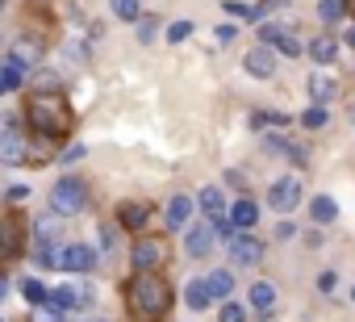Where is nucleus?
Instances as JSON below:
<instances>
[{
    "instance_id": "bb28decb",
    "label": "nucleus",
    "mask_w": 355,
    "mask_h": 322,
    "mask_svg": "<svg viewBox=\"0 0 355 322\" xmlns=\"http://www.w3.org/2000/svg\"><path fill=\"white\" fill-rule=\"evenodd\" d=\"M21 293H26V301H30V305H42V301H51L46 285H42V280H34V276H30V280L21 285Z\"/></svg>"
},
{
    "instance_id": "20e7f679",
    "label": "nucleus",
    "mask_w": 355,
    "mask_h": 322,
    "mask_svg": "<svg viewBox=\"0 0 355 322\" xmlns=\"http://www.w3.org/2000/svg\"><path fill=\"white\" fill-rule=\"evenodd\" d=\"M26 214L21 210H5V222H0V260H17L26 255Z\"/></svg>"
},
{
    "instance_id": "9b49d317",
    "label": "nucleus",
    "mask_w": 355,
    "mask_h": 322,
    "mask_svg": "<svg viewBox=\"0 0 355 322\" xmlns=\"http://www.w3.org/2000/svg\"><path fill=\"white\" fill-rule=\"evenodd\" d=\"M259 42H268L272 51H280V55H288V59H297V55H301V38H293V34H288V30H280V26H263Z\"/></svg>"
},
{
    "instance_id": "423d86ee",
    "label": "nucleus",
    "mask_w": 355,
    "mask_h": 322,
    "mask_svg": "<svg viewBox=\"0 0 355 322\" xmlns=\"http://www.w3.org/2000/svg\"><path fill=\"white\" fill-rule=\"evenodd\" d=\"M230 260H234L239 268H251V264L263 260V243H259L251 230H234V235H230Z\"/></svg>"
},
{
    "instance_id": "dca6fc26",
    "label": "nucleus",
    "mask_w": 355,
    "mask_h": 322,
    "mask_svg": "<svg viewBox=\"0 0 355 322\" xmlns=\"http://www.w3.org/2000/svg\"><path fill=\"white\" fill-rule=\"evenodd\" d=\"M26 84V67H17L13 59H5V63H0V96H5V92H17Z\"/></svg>"
},
{
    "instance_id": "393cba45",
    "label": "nucleus",
    "mask_w": 355,
    "mask_h": 322,
    "mask_svg": "<svg viewBox=\"0 0 355 322\" xmlns=\"http://www.w3.org/2000/svg\"><path fill=\"white\" fill-rule=\"evenodd\" d=\"M184 297H189V310H209V305H214V293L205 289V280H193Z\"/></svg>"
},
{
    "instance_id": "72a5a7b5",
    "label": "nucleus",
    "mask_w": 355,
    "mask_h": 322,
    "mask_svg": "<svg viewBox=\"0 0 355 322\" xmlns=\"http://www.w3.org/2000/svg\"><path fill=\"white\" fill-rule=\"evenodd\" d=\"M134 26H138V42H150V38L159 34V22H155V17H138Z\"/></svg>"
},
{
    "instance_id": "c03bdc74",
    "label": "nucleus",
    "mask_w": 355,
    "mask_h": 322,
    "mask_svg": "<svg viewBox=\"0 0 355 322\" xmlns=\"http://www.w3.org/2000/svg\"><path fill=\"white\" fill-rule=\"evenodd\" d=\"M134 322H146V318H134Z\"/></svg>"
},
{
    "instance_id": "0eeeda50",
    "label": "nucleus",
    "mask_w": 355,
    "mask_h": 322,
    "mask_svg": "<svg viewBox=\"0 0 355 322\" xmlns=\"http://www.w3.org/2000/svg\"><path fill=\"white\" fill-rule=\"evenodd\" d=\"M268 201H272V210L293 214V210L301 205V180H297V176H280V180L268 189Z\"/></svg>"
},
{
    "instance_id": "ddd939ff",
    "label": "nucleus",
    "mask_w": 355,
    "mask_h": 322,
    "mask_svg": "<svg viewBox=\"0 0 355 322\" xmlns=\"http://www.w3.org/2000/svg\"><path fill=\"white\" fill-rule=\"evenodd\" d=\"M201 210H205V218L218 226V235H226V197H222V189H205L201 193Z\"/></svg>"
},
{
    "instance_id": "f3484780",
    "label": "nucleus",
    "mask_w": 355,
    "mask_h": 322,
    "mask_svg": "<svg viewBox=\"0 0 355 322\" xmlns=\"http://www.w3.org/2000/svg\"><path fill=\"white\" fill-rule=\"evenodd\" d=\"M251 305H255V314H259V318H272V305H276V289H272L268 280H259V285L251 289Z\"/></svg>"
},
{
    "instance_id": "c756f323",
    "label": "nucleus",
    "mask_w": 355,
    "mask_h": 322,
    "mask_svg": "<svg viewBox=\"0 0 355 322\" xmlns=\"http://www.w3.org/2000/svg\"><path fill=\"white\" fill-rule=\"evenodd\" d=\"M343 13H347V9H343V0H322V5H318V17H322L326 26H334Z\"/></svg>"
},
{
    "instance_id": "2f4dec72",
    "label": "nucleus",
    "mask_w": 355,
    "mask_h": 322,
    "mask_svg": "<svg viewBox=\"0 0 355 322\" xmlns=\"http://www.w3.org/2000/svg\"><path fill=\"white\" fill-rule=\"evenodd\" d=\"M276 9H284V0H259V5L247 13V22H268V13H276Z\"/></svg>"
},
{
    "instance_id": "7c9ffc66",
    "label": "nucleus",
    "mask_w": 355,
    "mask_h": 322,
    "mask_svg": "<svg viewBox=\"0 0 355 322\" xmlns=\"http://www.w3.org/2000/svg\"><path fill=\"white\" fill-rule=\"evenodd\" d=\"M326 117H330V113H326L322 105H313V109H305V113H301V126H305V130H322V126H326Z\"/></svg>"
},
{
    "instance_id": "37998d69",
    "label": "nucleus",
    "mask_w": 355,
    "mask_h": 322,
    "mask_svg": "<svg viewBox=\"0 0 355 322\" xmlns=\"http://www.w3.org/2000/svg\"><path fill=\"white\" fill-rule=\"evenodd\" d=\"M347 42H351V46H355V26H351V30H347Z\"/></svg>"
},
{
    "instance_id": "4468645a",
    "label": "nucleus",
    "mask_w": 355,
    "mask_h": 322,
    "mask_svg": "<svg viewBox=\"0 0 355 322\" xmlns=\"http://www.w3.org/2000/svg\"><path fill=\"white\" fill-rule=\"evenodd\" d=\"M163 218H167V230H184L189 218H193V201L189 197H171L167 210H163Z\"/></svg>"
},
{
    "instance_id": "1a4fd4ad",
    "label": "nucleus",
    "mask_w": 355,
    "mask_h": 322,
    "mask_svg": "<svg viewBox=\"0 0 355 322\" xmlns=\"http://www.w3.org/2000/svg\"><path fill=\"white\" fill-rule=\"evenodd\" d=\"M214 243H218V226L205 218L201 226H193V230H189V243H184V251H189L193 260H201V255H209V251H214Z\"/></svg>"
},
{
    "instance_id": "a18cd8bd",
    "label": "nucleus",
    "mask_w": 355,
    "mask_h": 322,
    "mask_svg": "<svg viewBox=\"0 0 355 322\" xmlns=\"http://www.w3.org/2000/svg\"><path fill=\"white\" fill-rule=\"evenodd\" d=\"M0 9H5V0H0Z\"/></svg>"
},
{
    "instance_id": "9d476101",
    "label": "nucleus",
    "mask_w": 355,
    "mask_h": 322,
    "mask_svg": "<svg viewBox=\"0 0 355 322\" xmlns=\"http://www.w3.org/2000/svg\"><path fill=\"white\" fill-rule=\"evenodd\" d=\"M247 71L255 76V80H272L276 76V51L263 42V46H251L247 51Z\"/></svg>"
},
{
    "instance_id": "4be33fe9",
    "label": "nucleus",
    "mask_w": 355,
    "mask_h": 322,
    "mask_svg": "<svg viewBox=\"0 0 355 322\" xmlns=\"http://www.w3.org/2000/svg\"><path fill=\"white\" fill-rule=\"evenodd\" d=\"M334 92H338V84H334L330 76H322V71H313V76H309V96H313L318 105H322V101H330Z\"/></svg>"
},
{
    "instance_id": "f03ea898",
    "label": "nucleus",
    "mask_w": 355,
    "mask_h": 322,
    "mask_svg": "<svg viewBox=\"0 0 355 322\" xmlns=\"http://www.w3.org/2000/svg\"><path fill=\"white\" fill-rule=\"evenodd\" d=\"M26 121L42 138H67L71 126H76V113H71V105L59 88H46V92H34L26 101Z\"/></svg>"
},
{
    "instance_id": "6ab92c4d",
    "label": "nucleus",
    "mask_w": 355,
    "mask_h": 322,
    "mask_svg": "<svg viewBox=\"0 0 355 322\" xmlns=\"http://www.w3.org/2000/svg\"><path fill=\"white\" fill-rule=\"evenodd\" d=\"M309 218H313L318 226L334 222V218H338V205H334V197H313V201H309Z\"/></svg>"
},
{
    "instance_id": "f257e3e1",
    "label": "nucleus",
    "mask_w": 355,
    "mask_h": 322,
    "mask_svg": "<svg viewBox=\"0 0 355 322\" xmlns=\"http://www.w3.org/2000/svg\"><path fill=\"white\" fill-rule=\"evenodd\" d=\"M171 301H175V289H171V280L159 276V272H134V276L125 280V305H130L134 318L163 322L167 310H171Z\"/></svg>"
},
{
    "instance_id": "7ed1b4c3",
    "label": "nucleus",
    "mask_w": 355,
    "mask_h": 322,
    "mask_svg": "<svg viewBox=\"0 0 355 322\" xmlns=\"http://www.w3.org/2000/svg\"><path fill=\"white\" fill-rule=\"evenodd\" d=\"M84 205H88V189H84L80 176H63V180L51 189V210H55L59 218H71V214H80Z\"/></svg>"
},
{
    "instance_id": "412c9836",
    "label": "nucleus",
    "mask_w": 355,
    "mask_h": 322,
    "mask_svg": "<svg viewBox=\"0 0 355 322\" xmlns=\"http://www.w3.org/2000/svg\"><path fill=\"white\" fill-rule=\"evenodd\" d=\"M9 59H13L17 67H26V71H30V67H38V59H42V51H38V42H17Z\"/></svg>"
},
{
    "instance_id": "c9c22d12",
    "label": "nucleus",
    "mask_w": 355,
    "mask_h": 322,
    "mask_svg": "<svg viewBox=\"0 0 355 322\" xmlns=\"http://www.w3.org/2000/svg\"><path fill=\"white\" fill-rule=\"evenodd\" d=\"M263 151H276V155H288V138H280V134H268V138H263Z\"/></svg>"
},
{
    "instance_id": "cd10ccee",
    "label": "nucleus",
    "mask_w": 355,
    "mask_h": 322,
    "mask_svg": "<svg viewBox=\"0 0 355 322\" xmlns=\"http://www.w3.org/2000/svg\"><path fill=\"white\" fill-rule=\"evenodd\" d=\"M30 322H63V310H59L55 301H42V305H34Z\"/></svg>"
},
{
    "instance_id": "a19ab883",
    "label": "nucleus",
    "mask_w": 355,
    "mask_h": 322,
    "mask_svg": "<svg viewBox=\"0 0 355 322\" xmlns=\"http://www.w3.org/2000/svg\"><path fill=\"white\" fill-rule=\"evenodd\" d=\"M5 297H9V280H5V276H0V301H5Z\"/></svg>"
},
{
    "instance_id": "2eb2a0df",
    "label": "nucleus",
    "mask_w": 355,
    "mask_h": 322,
    "mask_svg": "<svg viewBox=\"0 0 355 322\" xmlns=\"http://www.w3.org/2000/svg\"><path fill=\"white\" fill-rule=\"evenodd\" d=\"M255 222H259V205L247 201V197H239V201L230 205V226H234V230H251Z\"/></svg>"
},
{
    "instance_id": "a878e982",
    "label": "nucleus",
    "mask_w": 355,
    "mask_h": 322,
    "mask_svg": "<svg viewBox=\"0 0 355 322\" xmlns=\"http://www.w3.org/2000/svg\"><path fill=\"white\" fill-rule=\"evenodd\" d=\"M34 235H38V247H55L51 239H59V214H55V218H42V222L34 226Z\"/></svg>"
},
{
    "instance_id": "c85d7f7f",
    "label": "nucleus",
    "mask_w": 355,
    "mask_h": 322,
    "mask_svg": "<svg viewBox=\"0 0 355 322\" xmlns=\"http://www.w3.org/2000/svg\"><path fill=\"white\" fill-rule=\"evenodd\" d=\"M109 5H113V13H117L121 22H138V17H142L138 0H109Z\"/></svg>"
},
{
    "instance_id": "e433bc0d",
    "label": "nucleus",
    "mask_w": 355,
    "mask_h": 322,
    "mask_svg": "<svg viewBox=\"0 0 355 322\" xmlns=\"http://www.w3.org/2000/svg\"><path fill=\"white\" fill-rule=\"evenodd\" d=\"M222 13H230V17H239V22H243V17L251 13V5H243V0H226V5H222Z\"/></svg>"
},
{
    "instance_id": "a211bd4d",
    "label": "nucleus",
    "mask_w": 355,
    "mask_h": 322,
    "mask_svg": "<svg viewBox=\"0 0 355 322\" xmlns=\"http://www.w3.org/2000/svg\"><path fill=\"white\" fill-rule=\"evenodd\" d=\"M309 55H313V63H322V67H326V63H334V59H338V42H334L330 34H322V38H313V42H309Z\"/></svg>"
},
{
    "instance_id": "473e14b6",
    "label": "nucleus",
    "mask_w": 355,
    "mask_h": 322,
    "mask_svg": "<svg viewBox=\"0 0 355 322\" xmlns=\"http://www.w3.org/2000/svg\"><path fill=\"white\" fill-rule=\"evenodd\" d=\"M218 322H247V310H243L239 301H226L222 314H218Z\"/></svg>"
},
{
    "instance_id": "f8f14e48",
    "label": "nucleus",
    "mask_w": 355,
    "mask_h": 322,
    "mask_svg": "<svg viewBox=\"0 0 355 322\" xmlns=\"http://www.w3.org/2000/svg\"><path fill=\"white\" fill-rule=\"evenodd\" d=\"M0 159H5V164H21L26 159V138L13 121H5V134H0Z\"/></svg>"
},
{
    "instance_id": "b1692460",
    "label": "nucleus",
    "mask_w": 355,
    "mask_h": 322,
    "mask_svg": "<svg viewBox=\"0 0 355 322\" xmlns=\"http://www.w3.org/2000/svg\"><path fill=\"white\" fill-rule=\"evenodd\" d=\"M205 289H209L214 297H230V289H234V276H230L226 268H218V272H209V276H205Z\"/></svg>"
},
{
    "instance_id": "79ce46f5",
    "label": "nucleus",
    "mask_w": 355,
    "mask_h": 322,
    "mask_svg": "<svg viewBox=\"0 0 355 322\" xmlns=\"http://www.w3.org/2000/svg\"><path fill=\"white\" fill-rule=\"evenodd\" d=\"M343 9H347V13H355V0H343Z\"/></svg>"
},
{
    "instance_id": "aec40b11",
    "label": "nucleus",
    "mask_w": 355,
    "mask_h": 322,
    "mask_svg": "<svg viewBox=\"0 0 355 322\" xmlns=\"http://www.w3.org/2000/svg\"><path fill=\"white\" fill-rule=\"evenodd\" d=\"M117 222H121L125 230H142V226H146V205L125 201V205H121V214H117Z\"/></svg>"
},
{
    "instance_id": "39448f33",
    "label": "nucleus",
    "mask_w": 355,
    "mask_h": 322,
    "mask_svg": "<svg viewBox=\"0 0 355 322\" xmlns=\"http://www.w3.org/2000/svg\"><path fill=\"white\" fill-rule=\"evenodd\" d=\"M130 264H134V272H159L167 264V243L163 239H138L130 251Z\"/></svg>"
},
{
    "instance_id": "49530a36",
    "label": "nucleus",
    "mask_w": 355,
    "mask_h": 322,
    "mask_svg": "<svg viewBox=\"0 0 355 322\" xmlns=\"http://www.w3.org/2000/svg\"><path fill=\"white\" fill-rule=\"evenodd\" d=\"M351 297H355V289H351Z\"/></svg>"
},
{
    "instance_id": "6e6552de",
    "label": "nucleus",
    "mask_w": 355,
    "mask_h": 322,
    "mask_svg": "<svg viewBox=\"0 0 355 322\" xmlns=\"http://www.w3.org/2000/svg\"><path fill=\"white\" fill-rule=\"evenodd\" d=\"M63 272H92V264H96V251L92 247H84V243H67L63 251H59V260H55Z\"/></svg>"
},
{
    "instance_id": "4c0bfd02",
    "label": "nucleus",
    "mask_w": 355,
    "mask_h": 322,
    "mask_svg": "<svg viewBox=\"0 0 355 322\" xmlns=\"http://www.w3.org/2000/svg\"><path fill=\"white\" fill-rule=\"evenodd\" d=\"M318 289H322V293H334V272H322V276H318Z\"/></svg>"
},
{
    "instance_id": "5701e85b",
    "label": "nucleus",
    "mask_w": 355,
    "mask_h": 322,
    "mask_svg": "<svg viewBox=\"0 0 355 322\" xmlns=\"http://www.w3.org/2000/svg\"><path fill=\"white\" fill-rule=\"evenodd\" d=\"M51 301H55L59 310H71V305H84V301H88V293H84V289H76V285H63V289H55V293H51Z\"/></svg>"
},
{
    "instance_id": "f704fd0d",
    "label": "nucleus",
    "mask_w": 355,
    "mask_h": 322,
    "mask_svg": "<svg viewBox=\"0 0 355 322\" xmlns=\"http://www.w3.org/2000/svg\"><path fill=\"white\" fill-rule=\"evenodd\" d=\"M189 34H193V22H171L167 26V42H184Z\"/></svg>"
},
{
    "instance_id": "58836bf2",
    "label": "nucleus",
    "mask_w": 355,
    "mask_h": 322,
    "mask_svg": "<svg viewBox=\"0 0 355 322\" xmlns=\"http://www.w3.org/2000/svg\"><path fill=\"white\" fill-rule=\"evenodd\" d=\"M113 239H117V230H113V226H101V243H105V251L113 247Z\"/></svg>"
},
{
    "instance_id": "ea45409f",
    "label": "nucleus",
    "mask_w": 355,
    "mask_h": 322,
    "mask_svg": "<svg viewBox=\"0 0 355 322\" xmlns=\"http://www.w3.org/2000/svg\"><path fill=\"white\" fill-rule=\"evenodd\" d=\"M218 38H222V42H234V38H239V30H234V26H222V30H218Z\"/></svg>"
}]
</instances>
